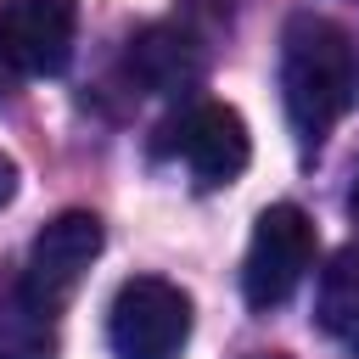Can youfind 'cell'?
Here are the masks:
<instances>
[{
  "instance_id": "277c9868",
  "label": "cell",
  "mask_w": 359,
  "mask_h": 359,
  "mask_svg": "<svg viewBox=\"0 0 359 359\" xmlns=\"http://www.w3.org/2000/svg\"><path fill=\"white\" fill-rule=\"evenodd\" d=\"M101 241H107V236H101V219H95V213H84V208L56 213V219L34 236L28 264H22V275H17V292H22L45 320H56L62 303L79 292L84 269L101 258Z\"/></svg>"
},
{
  "instance_id": "30bf717a",
  "label": "cell",
  "mask_w": 359,
  "mask_h": 359,
  "mask_svg": "<svg viewBox=\"0 0 359 359\" xmlns=\"http://www.w3.org/2000/svg\"><path fill=\"white\" fill-rule=\"evenodd\" d=\"M11 196H17V163H11L6 151H0V208H6Z\"/></svg>"
},
{
  "instance_id": "4fadbf2b",
  "label": "cell",
  "mask_w": 359,
  "mask_h": 359,
  "mask_svg": "<svg viewBox=\"0 0 359 359\" xmlns=\"http://www.w3.org/2000/svg\"><path fill=\"white\" fill-rule=\"evenodd\" d=\"M252 359H286V353H252Z\"/></svg>"
},
{
  "instance_id": "7a4b0ae2",
  "label": "cell",
  "mask_w": 359,
  "mask_h": 359,
  "mask_svg": "<svg viewBox=\"0 0 359 359\" xmlns=\"http://www.w3.org/2000/svg\"><path fill=\"white\" fill-rule=\"evenodd\" d=\"M107 342L118 359H180L191 342V297L163 275H135L107 309Z\"/></svg>"
},
{
  "instance_id": "6da1fadb",
  "label": "cell",
  "mask_w": 359,
  "mask_h": 359,
  "mask_svg": "<svg viewBox=\"0 0 359 359\" xmlns=\"http://www.w3.org/2000/svg\"><path fill=\"white\" fill-rule=\"evenodd\" d=\"M280 101L303 146H320L359 101V45L342 22L297 11L280 34Z\"/></svg>"
},
{
  "instance_id": "8992f818",
  "label": "cell",
  "mask_w": 359,
  "mask_h": 359,
  "mask_svg": "<svg viewBox=\"0 0 359 359\" xmlns=\"http://www.w3.org/2000/svg\"><path fill=\"white\" fill-rule=\"evenodd\" d=\"M168 151L185 157V168L196 174V185H230L247 157H252V140H247V123L236 107L224 101H196L180 112V123L168 129Z\"/></svg>"
},
{
  "instance_id": "9c48e42d",
  "label": "cell",
  "mask_w": 359,
  "mask_h": 359,
  "mask_svg": "<svg viewBox=\"0 0 359 359\" xmlns=\"http://www.w3.org/2000/svg\"><path fill=\"white\" fill-rule=\"evenodd\" d=\"M56 320H45L17 286L0 297V359H50L56 337H50Z\"/></svg>"
},
{
  "instance_id": "52a82bcc",
  "label": "cell",
  "mask_w": 359,
  "mask_h": 359,
  "mask_svg": "<svg viewBox=\"0 0 359 359\" xmlns=\"http://www.w3.org/2000/svg\"><path fill=\"white\" fill-rule=\"evenodd\" d=\"M196 67H202V50H196V39H191L185 28H174V22H157V28H146L140 39H129V79H135L146 95H163V90L191 84Z\"/></svg>"
},
{
  "instance_id": "8fae6325",
  "label": "cell",
  "mask_w": 359,
  "mask_h": 359,
  "mask_svg": "<svg viewBox=\"0 0 359 359\" xmlns=\"http://www.w3.org/2000/svg\"><path fill=\"white\" fill-rule=\"evenodd\" d=\"M11 95V67H6V56H0V101Z\"/></svg>"
},
{
  "instance_id": "7c38bea8",
  "label": "cell",
  "mask_w": 359,
  "mask_h": 359,
  "mask_svg": "<svg viewBox=\"0 0 359 359\" xmlns=\"http://www.w3.org/2000/svg\"><path fill=\"white\" fill-rule=\"evenodd\" d=\"M348 213L359 219V180H353V191H348Z\"/></svg>"
},
{
  "instance_id": "ba28073f",
  "label": "cell",
  "mask_w": 359,
  "mask_h": 359,
  "mask_svg": "<svg viewBox=\"0 0 359 359\" xmlns=\"http://www.w3.org/2000/svg\"><path fill=\"white\" fill-rule=\"evenodd\" d=\"M314 320H320V331H325L348 359H359V247H342V252L331 258V269L320 275Z\"/></svg>"
},
{
  "instance_id": "3957f363",
  "label": "cell",
  "mask_w": 359,
  "mask_h": 359,
  "mask_svg": "<svg viewBox=\"0 0 359 359\" xmlns=\"http://www.w3.org/2000/svg\"><path fill=\"white\" fill-rule=\"evenodd\" d=\"M309 264H314V224H309V213L292 208V202L264 208L258 224H252L247 258H241V297H247V309H258V314L280 309L303 286Z\"/></svg>"
},
{
  "instance_id": "5b68a950",
  "label": "cell",
  "mask_w": 359,
  "mask_h": 359,
  "mask_svg": "<svg viewBox=\"0 0 359 359\" xmlns=\"http://www.w3.org/2000/svg\"><path fill=\"white\" fill-rule=\"evenodd\" d=\"M79 0H0V56L28 79H50L73 62Z\"/></svg>"
}]
</instances>
